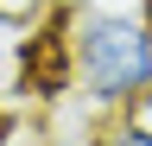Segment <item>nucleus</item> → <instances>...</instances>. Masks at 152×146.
Returning <instances> with one entry per match:
<instances>
[{"label": "nucleus", "mask_w": 152, "mask_h": 146, "mask_svg": "<svg viewBox=\"0 0 152 146\" xmlns=\"http://www.w3.org/2000/svg\"><path fill=\"white\" fill-rule=\"evenodd\" d=\"M64 38H70V89L83 108L114 114L152 89V32L140 13L89 0L64 19Z\"/></svg>", "instance_id": "nucleus-1"}, {"label": "nucleus", "mask_w": 152, "mask_h": 146, "mask_svg": "<svg viewBox=\"0 0 152 146\" xmlns=\"http://www.w3.org/2000/svg\"><path fill=\"white\" fill-rule=\"evenodd\" d=\"M95 146H152V121H140L133 108H114L95 127Z\"/></svg>", "instance_id": "nucleus-2"}, {"label": "nucleus", "mask_w": 152, "mask_h": 146, "mask_svg": "<svg viewBox=\"0 0 152 146\" xmlns=\"http://www.w3.org/2000/svg\"><path fill=\"white\" fill-rule=\"evenodd\" d=\"M38 7H51V13H76V7H89V0H38Z\"/></svg>", "instance_id": "nucleus-3"}, {"label": "nucleus", "mask_w": 152, "mask_h": 146, "mask_svg": "<svg viewBox=\"0 0 152 146\" xmlns=\"http://www.w3.org/2000/svg\"><path fill=\"white\" fill-rule=\"evenodd\" d=\"M140 19H146V32H152V0H140Z\"/></svg>", "instance_id": "nucleus-4"}]
</instances>
